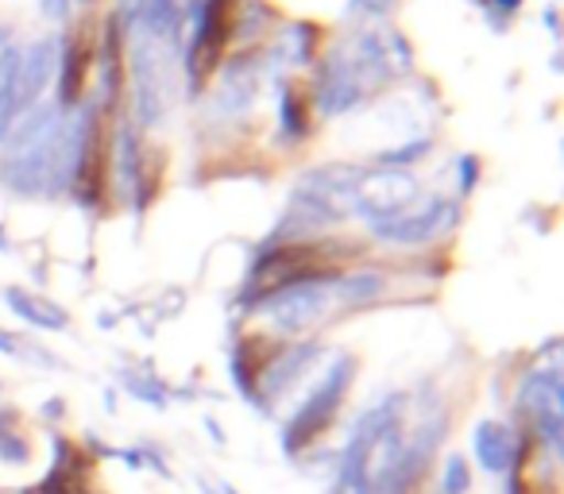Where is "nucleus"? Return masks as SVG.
I'll return each instance as SVG.
<instances>
[{"mask_svg":"<svg viewBox=\"0 0 564 494\" xmlns=\"http://www.w3.org/2000/svg\"><path fill=\"white\" fill-rule=\"evenodd\" d=\"M0 352H4V355H17V352H20V344H17L12 337H4V332H0Z\"/></svg>","mask_w":564,"mask_h":494,"instance_id":"obj_27","label":"nucleus"},{"mask_svg":"<svg viewBox=\"0 0 564 494\" xmlns=\"http://www.w3.org/2000/svg\"><path fill=\"white\" fill-rule=\"evenodd\" d=\"M352 378H356V360L352 355H337V363L325 371L322 383L306 394V402L294 409L291 421L282 425V452L299 455L310 440H317L329 429L337 409L345 406V394H348V386H352Z\"/></svg>","mask_w":564,"mask_h":494,"instance_id":"obj_4","label":"nucleus"},{"mask_svg":"<svg viewBox=\"0 0 564 494\" xmlns=\"http://www.w3.org/2000/svg\"><path fill=\"white\" fill-rule=\"evenodd\" d=\"M4 182L24 197H51L74 186L82 120H63V109L32 105L9 135Z\"/></svg>","mask_w":564,"mask_h":494,"instance_id":"obj_1","label":"nucleus"},{"mask_svg":"<svg viewBox=\"0 0 564 494\" xmlns=\"http://www.w3.org/2000/svg\"><path fill=\"white\" fill-rule=\"evenodd\" d=\"M337 278L340 275L294 283V286H286V290L267 294L263 301H256V309L279 332H302V329H310V325H317L325 314H329V306L337 301Z\"/></svg>","mask_w":564,"mask_h":494,"instance_id":"obj_6","label":"nucleus"},{"mask_svg":"<svg viewBox=\"0 0 564 494\" xmlns=\"http://www.w3.org/2000/svg\"><path fill=\"white\" fill-rule=\"evenodd\" d=\"M259 81H256V70L248 63H232L225 74V97H220V109L225 112H243L256 97Z\"/></svg>","mask_w":564,"mask_h":494,"instance_id":"obj_20","label":"nucleus"},{"mask_svg":"<svg viewBox=\"0 0 564 494\" xmlns=\"http://www.w3.org/2000/svg\"><path fill=\"white\" fill-rule=\"evenodd\" d=\"M402 448H406V398L391 394L356 417L329 494H387Z\"/></svg>","mask_w":564,"mask_h":494,"instance_id":"obj_2","label":"nucleus"},{"mask_svg":"<svg viewBox=\"0 0 564 494\" xmlns=\"http://www.w3.org/2000/svg\"><path fill=\"white\" fill-rule=\"evenodd\" d=\"M417 197V182L402 171H383V174H360L352 189V212L364 217L368 224L391 220L399 212H406Z\"/></svg>","mask_w":564,"mask_h":494,"instance_id":"obj_9","label":"nucleus"},{"mask_svg":"<svg viewBox=\"0 0 564 494\" xmlns=\"http://www.w3.org/2000/svg\"><path fill=\"white\" fill-rule=\"evenodd\" d=\"M356 4H360V9H368V12H383L391 0H356Z\"/></svg>","mask_w":564,"mask_h":494,"instance_id":"obj_28","label":"nucleus"},{"mask_svg":"<svg viewBox=\"0 0 564 494\" xmlns=\"http://www.w3.org/2000/svg\"><path fill=\"white\" fill-rule=\"evenodd\" d=\"M74 194L82 205H97L105 189V158H101V135H97V112H82V143L78 163H74Z\"/></svg>","mask_w":564,"mask_h":494,"instance_id":"obj_11","label":"nucleus"},{"mask_svg":"<svg viewBox=\"0 0 564 494\" xmlns=\"http://www.w3.org/2000/svg\"><path fill=\"white\" fill-rule=\"evenodd\" d=\"M220 494H236V491H232V486H228V483H225V486H220Z\"/></svg>","mask_w":564,"mask_h":494,"instance_id":"obj_30","label":"nucleus"},{"mask_svg":"<svg viewBox=\"0 0 564 494\" xmlns=\"http://www.w3.org/2000/svg\"><path fill=\"white\" fill-rule=\"evenodd\" d=\"M376 294H383V278L371 275V271H364V275H340L337 278V298L340 301H352V306H360V301H371Z\"/></svg>","mask_w":564,"mask_h":494,"instance_id":"obj_22","label":"nucleus"},{"mask_svg":"<svg viewBox=\"0 0 564 494\" xmlns=\"http://www.w3.org/2000/svg\"><path fill=\"white\" fill-rule=\"evenodd\" d=\"M495 4H499L502 12H518V9H522V0H495Z\"/></svg>","mask_w":564,"mask_h":494,"instance_id":"obj_29","label":"nucleus"},{"mask_svg":"<svg viewBox=\"0 0 564 494\" xmlns=\"http://www.w3.org/2000/svg\"><path fill=\"white\" fill-rule=\"evenodd\" d=\"M55 66H58V43L55 40L32 43V47L20 55V109L40 101V94L47 89Z\"/></svg>","mask_w":564,"mask_h":494,"instance_id":"obj_14","label":"nucleus"},{"mask_svg":"<svg viewBox=\"0 0 564 494\" xmlns=\"http://www.w3.org/2000/svg\"><path fill=\"white\" fill-rule=\"evenodd\" d=\"M322 355V348L317 344H291L282 348L279 355H274L271 363H263V371H259V383H256V406L263 398H279V394H286V386H294L302 375L310 371V363Z\"/></svg>","mask_w":564,"mask_h":494,"instance_id":"obj_12","label":"nucleus"},{"mask_svg":"<svg viewBox=\"0 0 564 494\" xmlns=\"http://www.w3.org/2000/svg\"><path fill=\"white\" fill-rule=\"evenodd\" d=\"M232 40V0H205L197 12L194 47H189V86H202L213 70L220 66Z\"/></svg>","mask_w":564,"mask_h":494,"instance_id":"obj_8","label":"nucleus"},{"mask_svg":"<svg viewBox=\"0 0 564 494\" xmlns=\"http://www.w3.org/2000/svg\"><path fill=\"white\" fill-rule=\"evenodd\" d=\"M40 12L51 20H63L70 12V0H40Z\"/></svg>","mask_w":564,"mask_h":494,"instance_id":"obj_26","label":"nucleus"},{"mask_svg":"<svg viewBox=\"0 0 564 494\" xmlns=\"http://www.w3.org/2000/svg\"><path fill=\"white\" fill-rule=\"evenodd\" d=\"M430 151V140H417V143H406V147H399V151H383L379 155V163H387V166H406V163H417V158Z\"/></svg>","mask_w":564,"mask_h":494,"instance_id":"obj_24","label":"nucleus"},{"mask_svg":"<svg viewBox=\"0 0 564 494\" xmlns=\"http://www.w3.org/2000/svg\"><path fill=\"white\" fill-rule=\"evenodd\" d=\"M17 112H20V51H4L0 55V140L9 135Z\"/></svg>","mask_w":564,"mask_h":494,"instance_id":"obj_18","label":"nucleus"},{"mask_svg":"<svg viewBox=\"0 0 564 494\" xmlns=\"http://www.w3.org/2000/svg\"><path fill=\"white\" fill-rule=\"evenodd\" d=\"M479 178V163L476 158H460V194H471Z\"/></svg>","mask_w":564,"mask_h":494,"instance_id":"obj_25","label":"nucleus"},{"mask_svg":"<svg viewBox=\"0 0 564 494\" xmlns=\"http://www.w3.org/2000/svg\"><path fill=\"white\" fill-rule=\"evenodd\" d=\"M471 448H476L479 468L491 471V475L510 471V463H514V455H518L514 432L502 421H479L476 429H471Z\"/></svg>","mask_w":564,"mask_h":494,"instance_id":"obj_13","label":"nucleus"},{"mask_svg":"<svg viewBox=\"0 0 564 494\" xmlns=\"http://www.w3.org/2000/svg\"><path fill=\"white\" fill-rule=\"evenodd\" d=\"M120 43H124V35H120V24L117 17L109 20V28H105V43H101V89H105V101H117L120 97V86H124V58H120Z\"/></svg>","mask_w":564,"mask_h":494,"instance_id":"obj_17","label":"nucleus"},{"mask_svg":"<svg viewBox=\"0 0 564 494\" xmlns=\"http://www.w3.org/2000/svg\"><path fill=\"white\" fill-rule=\"evenodd\" d=\"M132 35H135V55H132L135 112H140L143 124H159L174 97V51L178 47L155 40L143 24H135Z\"/></svg>","mask_w":564,"mask_h":494,"instance_id":"obj_5","label":"nucleus"},{"mask_svg":"<svg viewBox=\"0 0 564 494\" xmlns=\"http://www.w3.org/2000/svg\"><path fill=\"white\" fill-rule=\"evenodd\" d=\"M86 66H89V43L86 35H74V40H66L63 58H58V109H70V105L82 101Z\"/></svg>","mask_w":564,"mask_h":494,"instance_id":"obj_15","label":"nucleus"},{"mask_svg":"<svg viewBox=\"0 0 564 494\" xmlns=\"http://www.w3.org/2000/svg\"><path fill=\"white\" fill-rule=\"evenodd\" d=\"M4 301L12 306V314H20L28 325H35V329L58 332V329H66V325H70L66 309H58L55 301H47V298H35V294L20 290V286H9V290H4Z\"/></svg>","mask_w":564,"mask_h":494,"instance_id":"obj_16","label":"nucleus"},{"mask_svg":"<svg viewBox=\"0 0 564 494\" xmlns=\"http://www.w3.org/2000/svg\"><path fill=\"white\" fill-rule=\"evenodd\" d=\"M518 406L525 409L538 440H545L549 455H561V437H564V386L561 371L556 367H538L522 378V391H518Z\"/></svg>","mask_w":564,"mask_h":494,"instance_id":"obj_7","label":"nucleus"},{"mask_svg":"<svg viewBox=\"0 0 564 494\" xmlns=\"http://www.w3.org/2000/svg\"><path fill=\"white\" fill-rule=\"evenodd\" d=\"M329 275H337V267L329 263V252H325L322 243L291 240V243H282V248H267V252L259 255V263L248 275L243 298L263 301L267 294H274V290H286V286H294V283H310V278H329Z\"/></svg>","mask_w":564,"mask_h":494,"instance_id":"obj_3","label":"nucleus"},{"mask_svg":"<svg viewBox=\"0 0 564 494\" xmlns=\"http://www.w3.org/2000/svg\"><path fill=\"white\" fill-rule=\"evenodd\" d=\"M117 178L124 197L135 205V189H140V143H135L132 124H120L117 135Z\"/></svg>","mask_w":564,"mask_h":494,"instance_id":"obj_19","label":"nucleus"},{"mask_svg":"<svg viewBox=\"0 0 564 494\" xmlns=\"http://www.w3.org/2000/svg\"><path fill=\"white\" fill-rule=\"evenodd\" d=\"M279 128H282V140H306L310 135V112H306V101L302 94L286 89L282 94V105H279Z\"/></svg>","mask_w":564,"mask_h":494,"instance_id":"obj_21","label":"nucleus"},{"mask_svg":"<svg viewBox=\"0 0 564 494\" xmlns=\"http://www.w3.org/2000/svg\"><path fill=\"white\" fill-rule=\"evenodd\" d=\"M468 486H471V475H468L464 455H448L445 479H441V494H468Z\"/></svg>","mask_w":564,"mask_h":494,"instance_id":"obj_23","label":"nucleus"},{"mask_svg":"<svg viewBox=\"0 0 564 494\" xmlns=\"http://www.w3.org/2000/svg\"><path fill=\"white\" fill-rule=\"evenodd\" d=\"M453 217H456L453 201H445V197H430V201L417 205V209L410 205V209L399 212V217L371 224V232L387 243H425V240H433L445 224H453Z\"/></svg>","mask_w":564,"mask_h":494,"instance_id":"obj_10","label":"nucleus"}]
</instances>
